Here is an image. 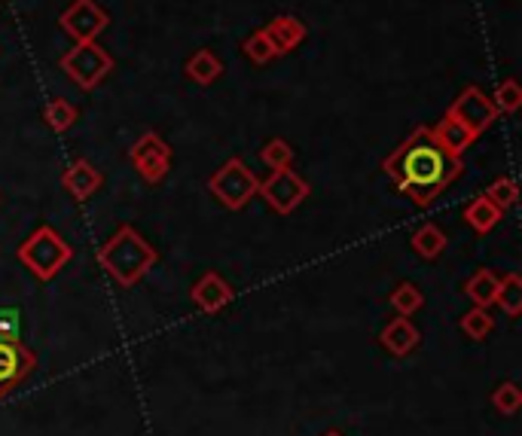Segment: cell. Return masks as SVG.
<instances>
[{
	"mask_svg": "<svg viewBox=\"0 0 522 436\" xmlns=\"http://www.w3.org/2000/svg\"><path fill=\"white\" fill-rule=\"evenodd\" d=\"M382 171L391 177L397 193L410 196L413 205L419 208H428L449 183L461 177L464 168H461V159L449 156L434 141L428 126H419L382 162Z\"/></svg>",
	"mask_w": 522,
	"mask_h": 436,
	"instance_id": "1",
	"label": "cell"
},
{
	"mask_svg": "<svg viewBox=\"0 0 522 436\" xmlns=\"http://www.w3.org/2000/svg\"><path fill=\"white\" fill-rule=\"evenodd\" d=\"M498 308L507 318H519L522 315V278L516 272L498 278V296H495Z\"/></svg>",
	"mask_w": 522,
	"mask_h": 436,
	"instance_id": "19",
	"label": "cell"
},
{
	"mask_svg": "<svg viewBox=\"0 0 522 436\" xmlns=\"http://www.w3.org/2000/svg\"><path fill=\"white\" fill-rule=\"evenodd\" d=\"M34 369L37 357L19 336H0V400L16 391Z\"/></svg>",
	"mask_w": 522,
	"mask_h": 436,
	"instance_id": "7",
	"label": "cell"
},
{
	"mask_svg": "<svg viewBox=\"0 0 522 436\" xmlns=\"http://www.w3.org/2000/svg\"><path fill=\"white\" fill-rule=\"evenodd\" d=\"M113 55L98 43V40H89V43H77L74 49H68L62 55V71L68 74V80L74 86H80L83 92H92L98 89L107 74L113 71Z\"/></svg>",
	"mask_w": 522,
	"mask_h": 436,
	"instance_id": "5",
	"label": "cell"
},
{
	"mask_svg": "<svg viewBox=\"0 0 522 436\" xmlns=\"http://www.w3.org/2000/svg\"><path fill=\"white\" fill-rule=\"evenodd\" d=\"M242 49H245V58L254 61V65H269V61L275 58V49H272V43L266 40L263 31H254V34L245 40Z\"/></svg>",
	"mask_w": 522,
	"mask_h": 436,
	"instance_id": "28",
	"label": "cell"
},
{
	"mask_svg": "<svg viewBox=\"0 0 522 436\" xmlns=\"http://www.w3.org/2000/svg\"><path fill=\"white\" fill-rule=\"evenodd\" d=\"M413 251L422 257V260H437L443 251H446V235L440 232V226L434 223H425L422 229L413 232Z\"/></svg>",
	"mask_w": 522,
	"mask_h": 436,
	"instance_id": "20",
	"label": "cell"
},
{
	"mask_svg": "<svg viewBox=\"0 0 522 436\" xmlns=\"http://www.w3.org/2000/svg\"><path fill=\"white\" fill-rule=\"evenodd\" d=\"M22 311L19 308H0V336H19Z\"/></svg>",
	"mask_w": 522,
	"mask_h": 436,
	"instance_id": "29",
	"label": "cell"
},
{
	"mask_svg": "<svg viewBox=\"0 0 522 436\" xmlns=\"http://www.w3.org/2000/svg\"><path fill=\"white\" fill-rule=\"evenodd\" d=\"M156 263V247L132 226H120L98 247V266L120 287H135Z\"/></svg>",
	"mask_w": 522,
	"mask_h": 436,
	"instance_id": "2",
	"label": "cell"
},
{
	"mask_svg": "<svg viewBox=\"0 0 522 436\" xmlns=\"http://www.w3.org/2000/svg\"><path fill=\"white\" fill-rule=\"evenodd\" d=\"M498 211H510L513 205H516V199H519V190H516V180L513 177H498L489 190L483 193Z\"/></svg>",
	"mask_w": 522,
	"mask_h": 436,
	"instance_id": "24",
	"label": "cell"
},
{
	"mask_svg": "<svg viewBox=\"0 0 522 436\" xmlns=\"http://www.w3.org/2000/svg\"><path fill=\"white\" fill-rule=\"evenodd\" d=\"M492 406L501 412V415H516L522 409V391L516 382H504L492 391Z\"/></svg>",
	"mask_w": 522,
	"mask_h": 436,
	"instance_id": "26",
	"label": "cell"
},
{
	"mask_svg": "<svg viewBox=\"0 0 522 436\" xmlns=\"http://www.w3.org/2000/svg\"><path fill=\"white\" fill-rule=\"evenodd\" d=\"M193 302L205 311V315H217L220 308H226L232 302V287L217 275V272H205L196 287H193Z\"/></svg>",
	"mask_w": 522,
	"mask_h": 436,
	"instance_id": "12",
	"label": "cell"
},
{
	"mask_svg": "<svg viewBox=\"0 0 522 436\" xmlns=\"http://www.w3.org/2000/svg\"><path fill=\"white\" fill-rule=\"evenodd\" d=\"M464 293H468V299L480 308H489L495 305V296H498V275L492 269H480L468 278V284H464Z\"/></svg>",
	"mask_w": 522,
	"mask_h": 436,
	"instance_id": "18",
	"label": "cell"
},
{
	"mask_svg": "<svg viewBox=\"0 0 522 436\" xmlns=\"http://www.w3.org/2000/svg\"><path fill=\"white\" fill-rule=\"evenodd\" d=\"M71 260H74V247L62 235H58L52 226H40L34 235H28L19 244V263L37 281H52Z\"/></svg>",
	"mask_w": 522,
	"mask_h": 436,
	"instance_id": "3",
	"label": "cell"
},
{
	"mask_svg": "<svg viewBox=\"0 0 522 436\" xmlns=\"http://www.w3.org/2000/svg\"><path fill=\"white\" fill-rule=\"evenodd\" d=\"M58 25L68 37H74L77 43H89V40H98L107 25H110V16L107 10H101L95 0H74V4L58 16Z\"/></svg>",
	"mask_w": 522,
	"mask_h": 436,
	"instance_id": "8",
	"label": "cell"
},
{
	"mask_svg": "<svg viewBox=\"0 0 522 436\" xmlns=\"http://www.w3.org/2000/svg\"><path fill=\"white\" fill-rule=\"evenodd\" d=\"M208 190H211V196H214L223 208L242 211V208L257 196L260 180H257V174H254L239 156H232L229 162H223V165L211 174Z\"/></svg>",
	"mask_w": 522,
	"mask_h": 436,
	"instance_id": "4",
	"label": "cell"
},
{
	"mask_svg": "<svg viewBox=\"0 0 522 436\" xmlns=\"http://www.w3.org/2000/svg\"><path fill=\"white\" fill-rule=\"evenodd\" d=\"M129 159L135 162V168L141 171V177L147 183H162L168 168H171V147L165 144L162 135L156 132H144L135 147L129 150Z\"/></svg>",
	"mask_w": 522,
	"mask_h": 436,
	"instance_id": "10",
	"label": "cell"
},
{
	"mask_svg": "<svg viewBox=\"0 0 522 436\" xmlns=\"http://www.w3.org/2000/svg\"><path fill=\"white\" fill-rule=\"evenodd\" d=\"M43 119H46V126L55 135H65V132H71V126L77 122V107L71 101H65V98H52L43 107Z\"/></svg>",
	"mask_w": 522,
	"mask_h": 436,
	"instance_id": "21",
	"label": "cell"
},
{
	"mask_svg": "<svg viewBox=\"0 0 522 436\" xmlns=\"http://www.w3.org/2000/svg\"><path fill=\"white\" fill-rule=\"evenodd\" d=\"M257 196H263V202H266L275 214L287 217V214H294V211L309 199V183H306L297 171L278 168V171H272L266 180H260Z\"/></svg>",
	"mask_w": 522,
	"mask_h": 436,
	"instance_id": "6",
	"label": "cell"
},
{
	"mask_svg": "<svg viewBox=\"0 0 522 436\" xmlns=\"http://www.w3.org/2000/svg\"><path fill=\"white\" fill-rule=\"evenodd\" d=\"M492 101H495L498 113H507V116L519 113V107H522V89H519V83L516 80H504L495 89V98Z\"/></svg>",
	"mask_w": 522,
	"mask_h": 436,
	"instance_id": "27",
	"label": "cell"
},
{
	"mask_svg": "<svg viewBox=\"0 0 522 436\" xmlns=\"http://www.w3.org/2000/svg\"><path fill=\"white\" fill-rule=\"evenodd\" d=\"M62 186L77 199V202H86L95 196V190L101 186V171L89 162V159H77L68 165V171L62 174Z\"/></svg>",
	"mask_w": 522,
	"mask_h": 436,
	"instance_id": "14",
	"label": "cell"
},
{
	"mask_svg": "<svg viewBox=\"0 0 522 436\" xmlns=\"http://www.w3.org/2000/svg\"><path fill=\"white\" fill-rule=\"evenodd\" d=\"M446 113H452L455 119H461L464 126L474 129L477 135H483L486 129H492L495 122H498V107H495V101L480 86L461 89L458 98L452 101V107Z\"/></svg>",
	"mask_w": 522,
	"mask_h": 436,
	"instance_id": "9",
	"label": "cell"
},
{
	"mask_svg": "<svg viewBox=\"0 0 522 436\" xmlns=\"http://www.w3.org/2000/svg\"><path fill=\"white\" fill-rule=\"evenodd\" d=\"M187 77L193 80V83H199V86H211V83H217L220 80V74H223V61L211 52V49H196L190 58H187Z\"/></svg>",
	"mask_w": 522,
	"mask_h": 436,
	"instance_id": "16",
	"label": "cell"
},
{
	"mask_svg": "<svg viewBox=\"0 0 522 436\" xmlns=\"http://www.w3.org/2000/svg\"><path fill=\"white\" fill-rule=\"evenodd\" d=\"M321 436H345V433H339V430H327V433H321Z\"/></svg>",
	"mask_w": 522,
	"mask_h": 436,
	"instance_id": "30",
	"label": "cell"
},
{
	"mask_svg": "<svg viewBox=\"0 0 522 436\" xmlns=\"http://www.w3.org/2000/svg\"><path fill=\"white\" fill-rule=\"evenodd\" d=\"M504 211H498L486 196L474 199L468 208H464V223H468L477 235H489L498 223H501Z\"/></svg>",
	"mask_w": 522,
	"mask_h": 436,
	"instance_id": "17",
	"label": "cell"
},
{
	"mask_svg": "<svg viewBox=\"0 0 522 436\" xmlns=\"http://www.w3.org/2000/svg\"><path fill=\"white\" fill-rule=\"evenodd\" d=\"M379 342H382V348H385L388 354L406 357V354H413L416 345H419V330L413 327L410 318H400V315H397V318L388 321V327L379 333Z\"/></svg>",
	"mask_w": 522,
	"mask_h": 436,
	"instance_id": "15",
	"label": "cell"
},
{
	"mask_svg": "<svg viewBox=\"0 0 522 436\" xmlns=\"http://www.w3.org/2000/svg\"><path fill=\"white\" fill-rule=\"evenodd\" d=\"M492 327H495V318L489 315V308L474 305L468 315H461V333L468 339H474V342H483L492 333Z\"/></svg>",
	"mask_w": 522,
	"mask_h": 436,
	"instance_id": "23",
	"label": "cell"
},
{
	"mask_svg": "<svg viewBox=\"0 0 522 436\" xmlns=\"http://www.w3.org/2000/svg\"><path fill=\"white\" fill-rule=\"evenodd\" d=\"M388 302H391V308L397 311L400 318H410V315H416V311L425 305V293L413 281H403V284H397L391 290Z\"/></svg>",
	"mask_w": 522,
	"mask_h": 436,
	"instance_id": "22",
	"label": "cell"
},
{
	"mask_svg": "<svg viewBox=\"0 0 522 436\" xmlns=\"http://www.w3.org/2000/svg\"><path fill=\"white\" fill-rule=\"evenodd\" d=\"M431 135H434V141H437L449 156H455V159H461L464 153H468V150L477 144V138H480L474 129H468V126H464L461 119H455L452 113H446V116L437 122V126L431 129Z\"/></svg>",
	"mask_w": 522,
	"mask_h": 436,
	"instance_id": "11",
	"label": "cell"
},
{
	"mask_svg": "<svg viewBox=\"0 0 522 436\" xmlns=\"http://www.w3.org/2000/svg\"><path fill=\"white\" fill-rule=\"evenodd\" d=\"M294 147H290L287 141H281V138H272L263 150H260V159H263V165L266 168H272V171H278V168H290L294 165Z\"/></svg>",
	"mask_w": 522,
	"mask_h": 436,
	"instance_id": "25",
	"label": "cell"
},
{
	"mask_svg": "<svg viewBox=\"0 0 522 436\" xmlns=\"http://www.w3.org/2000/svg\"><path fill=\"white\" fill-rule=\"evenodd\" d=\"M266 40L272 43L275 55H287L294 52L303 40H306V25L297 16H275L266 28H263Z\"/></svg>",
	"mask_w": 522,
	"mask_h": 436,
	"instance_id": "13",
	"label": "cell"
}]
</instances>
